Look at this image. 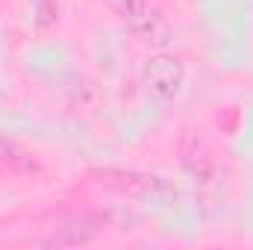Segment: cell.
<instances>
[{
	"mask_svg": "<svg viewBox=\"0 0 253 250\" xmlns=\"http://www.w3.org/2000/svg\"><path fill=\"white\" fill-rule=\"evenodd\" d=\"M109 6H112V9L124 18V21H129V18H132V15L144 6V0H109Z\"/></svg>",
	"mask_w": 253,
	"mask_h": 250,
	"instance_id": "cell-6",
	"label": "cell"
},
{
	"mask_svg": "<svg viewBox=\"0 0 253 250\" xmlns=\"http://www.w3.org/2000/svg\"><path fill=\"white\" fill-rule=\"evenodd\" d=\"M100 177L126 197L135 200H153V203H171L177 197V188L162 177L144 174V171H124V168H106L100 171Z\"/></svg>",
	"mask_w": 253,
	"mask_h": 250,
	"instance_id": "cell-1",
	"label": "cell"
},
{
	"mask_svg": "<svg viewBox=\"0 0 253 250\" xmlns=\"http://www.w3.org/2000/svg\"><path fill=\"white\" fill-rule=\"evenodd\" d=\"M0 165L9 168V171H15V174H27V171H36L39 168L36 159L21 144H15L9 138H0Z\"/></svg>",
	"mask_w": 253,
	"mask_h": 250,
	"instance_id": "cell-4",
	"label": "cell"
},
{
	"mask_svg": "<svg viewBox=\"0 0 253 250\" xmlns=\"http://www.w3.org/2000/svg\"><path fill=\"white\" fill-rule=\"evenodd\" d=\"M126 24L132 27V33H135L141 42H147V44H153V47H165V44L171 42V27H168V21H165L153 6H147V3H144Z\"/></svg>",
	"mask_w": 253,
	"mask_h": 250,
	"instance_id": "cell-3",
	"label": "cell"
},
{
	"mask_svg": "<svg viewBox=\"0 0 253 250\" xmlns=\"http://www.w3.org/2000/svg\"><path fill=\"white\" fill-rule=\"evenodd\" d=\"M183 80H186V68L174 53H156L144 65V88L159 103L174 100L183 88Z\"/></svg>",
	"mask_w": 253,
	"mask_h": 250,
	"instance_id": "cell-2",
	"label": "cell"
},
{
	"mask_svg": "<svg viewBox=\"0 0 253 250\" xmlns=\"http://www.w3.org/2000/svg\"><path fill=\"white\" fill-rule=\"evenodd\" d=\"M59 18V0H36V27L50 30Z\"/></svg>",
	"mask_w": 253,
	"mask_h": 250,
	"instance_id": "cell-5",
	"label": "cell"
}]
</instances>
